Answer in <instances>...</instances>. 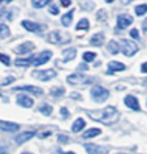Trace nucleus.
I'll return each instance as SVG.
<instances>
[{
    "instance_id": "nucleus-1",
    "label": "nucleus",
    "mask_w": 147,
    "mask_h": 154,
    "mask_svg": "<svg viewBox=\"0 0 147 154\" xmlns=\"http://www.w3.org/2000/svg\"><path fill=\"white\" fill-rule=\"evenodd\" d=\"M87 115L91 119H94V120L100 122V123L107 124V125L113 124V123L117 122V119H118L117 110H116L115 107H112V106H108V107H106V109H102V110L87 111Z\"/></svg>"
},
{
    "instance_id": "nucleus-2",
    "label": "nucleus",
    "mask_w": 147,
    "mask_h": 154,
    "mask_svg": "<svg viewBox=\"0 0 147 154\" xmlns=\"http://www.w3.org/2000/svg\"><path fill=\"white\" fill-rule=\"evenodd\" d=\"M68 82L73 84V85H82V84L94 82V79H92V77L83 76L82 73H74V75H70L68 77Z\"/></svg>"
},
{
    "instance_id": "nucleus-3",
    "label": "nucleus",
    "mask_w": 147,
    "mask_h": 154,
    "mask_svg": "<svg viewBox=\"0 0 147 154\" xmlns=\"http://www.w3.org/2000/svg\"><path fill=\"white\" fill-rule=\"evenodd\" d=\"M108 95H110L108 90L102 86H94L91 89V97L94 98L96 102H103L104 99L108 98Z\"/></svg>"
},
{
    "instance_id": "nucleus-4",
    "label": "nucleus",
    "mask_w": 147,
    "mask_h": 154,
    "mask_svg": "<svg viewBox=\"0 0 147 154\" xmlns=\"http://www.w3.org/2000/svg\"><path fill=\"white\" fill-rule=\"evenodd\" d=\"M137 51H138V46L133 41H128V39L122 41V54L125 56H133Z\"/></svg>"
},
{
    "instance_id": "nucleus-5",
    "label": "nucleus",
    "mask_w": 147,
    "mask_h": 154,
    "mask_svg": "<svg viewBox=\"0 0 147 154\" xmlns=\"http://www.w3.org/2000/svg\"><path fill=\"white\" fill-rule=\"evenodd\" d=\"M33 76L37 77V79L42 80V81H50L53 77H56V72L52 71V69H46V71H34Z\"/></svg>"
},
{
    "instance_id": "nucleus-6",
    "label": "nucleus",
    "mask_w": 147,
    "mask_h": 154,
    "mask_svg": "<svg viewBox=\"0 0 147 154\" xmlns=\"http://www.w3.org/2000/svg\"><path fill=\"white\" fill-rule=\"evenodd\" d=\"M131 22H133V17L129 16V14H120L117 17V30H122L128 28L129 25H131Z\"/></svg>"
},
{
    "instance_id": "nucleus-7",
    "label": "nucleus",
    "mask_w": 147,
    "mask_h": 154,
    "mask_svg": "<svg viewBox=\"0 0 147 154\" xmlns=\"http://www.w3.org/2000/svg\"><path fill=\"white\" fill-rule=\"evenodd\" d=\"M85 149L88 154H108V149L96 144H86Z\"/></svg>"
},
{
    "instance_id": "nucleus-8",
    "label": "nucleus",
    "mask_w": 147,
    "mask_h": 154,
    "mask_svg": "<svg viewBox=\"0 0 147 154\" xmlns=\"http://www.w3.org/2000/svg\"><path fill=\"white\" fill-rule=\"evenodd\" d=\"M22 26L29 30V32H33V33H40L43 32V29L46 28V26L40 25V24H37V22H32V21H22Z\"/></svg>"
},
{
    "instance_id": "nucleus-9",
    "label": "nucleus",
    "mask_w": 147,
    "mask_h": 154,
    "mask_svg": "<svg viewBox=\"0 0 147 154\" xmlns=\"http://www.w3.org/2000/svg\"><path fill=\"white\" fill-rule=\"evenodd\" d=\"M52 57V52L51 51H42V54L38 57H35V60H34V65L35 67H39V65H42V64H46L47 61L50 60Z\"/></svg>"
},
{
    "instance_id": "nucleus-10",
    "label": "nucleus",
    "mask_w": 147,
    "mask_h": 154,
    "mask_svg": "<svg viewBox=\"0 0 147 154\" xmlns=\"http://www.w3.org/2000/svg\"><path fill=\"white\" fill-rule=\"evenodd\" d=\"M18 129H20V125L16 124V123L0 120V131H4V132H17Z\"/></svg>"
},
{
    "instance_id": "nucleus-11",
    "label": "nucleus",
    "mask_w": 147,
    "mask_h": 154,
    "mask_svg": "<svg viewBox=\"0 0 147 154\" xmlns=\"http://www.w3.org/2000/svg\"><path fill=\"white\" fill-rule=\"evenodd\" d=\"M125 69V65L120 61H110L108 63V75H112L115 72H118V71H124Z\"/></svg>"
},
{
    "instance_id": "nucleus-12",
    "label": "nucleus",
    "mask_w": 147,
    "mask_h": 154,
    "mask_svg": "<svg viewBox=\"0 0 147 154\" xmlns=\"http://www.w3.org/2000/svg\"><path fill=\"white\" fill-rule=\"evenodd\" d=\"M33 48H34V45L32 43V42H25V43H22V45L18 46V47L14 48V52H16V54H21V55H24V54L30 52Z\"/></svg>"
},
{
    "instance_id": "nucleus-13",
    "label": "nucleus",
    "mask_w": 147,
    "mask_h": 154,
    "mask_svg": "<svg viewBox=\"0 0 147 154\" xmlns=\"http://www.w3.org/2000/svg\"><path fill=\"white\" fill-rule=\"evenodd\" d=\"M17 103L20 106H22V107H32L34 105L33 99L30 97H28V95H25V94L18 95V97H17Z\"/></svg>"
},
{
    "instance_id": "nucleus-14",
    "label": "nucleus",
    "mask_w": 147,
    "mask_h": 154,
    "mask_svg": "<svg viewBox=\"0 0 147 154\" xmlns=\"http://www.w3.org/2000/svg\"><path fill=\"white\" fill-rule=\"evenodd\" d=\"M34 134H35V133H34V132H30V131L22 132V133H20V134H17V136H16V142H17V144H24V142L29 141L30 138L34 136Z\"/></svg>"
},
{
    "instance_id": "nucleus-15",
    "label": "nucleus",
    "mask_w": 147,
    "mask_h": 154,
    "mask_svg": "<svg viewBox=\"0 0 147 154\" xmlns=\"http://www.w3.org/2000/svg\"><path fill=\"white\" fill-rule=\"evenodd\" d=\"M47 41L50 42V43H55V45H59V43H61V42H64L60 32H52V33H50L48 37H47Z\"/></svg>"
},
{
    "instance_id": "nucleus-16",
    "label": "nucleus",
    "mask_w": 147,
    "mask_h": 154,
    "mask_svg": "<svg viewBox=\"0 0 147 154\" xmlns=\"http://www.w3.org/2000/svg\"><path fill=\"white\" fill-rule=\"evenodd\" d=\"M14 90L30 91V93H33V94H35V95L43 94V90H42L40 88H37V86H17V88H14Z\"/></svg>"
},
{
    "instance_id": "nucleus-17",
    "label": "nucleus",
    "mask_w": 147,
    "mask_h": 154,
    "mask_svg": "<svg viewBox=\"0 0 147 154\" xmlns=\"http://www.w3.org/2000/svg\"><path fill=\"white\" fill-rule=\"evenodd\" d=\"M125 105L128 107H130V109L133 110H139V103H138V99L133 97V95H128V97L125 98Z\"/></svg>"
},
{
    "instance_id": "nucleus-18",
    "label": "nucleus",
    "mask_w": 147,
    "mask_h": 154,
    "mask_svg": "<svg viewBox=\"0 0 147 154\" xmlns=\"http://www.w3.org/2000/svg\"><path fill=\"white\" fill-rule=\"evenodd\" d=\"M34 60H35L34 56L29 57V59H16L14 60V64H16L17 67H29V65L34 64Z\"/></svg>"
},
{
    "instance_id": "nucleus-19",
    "label": "nucleus",
    "mask_w": 147,
    "mask_h": 154,
    "mask_svg": "<svg viewBox=\"0 0 147 154\" xmlns=\"http://www.w3.org/2000/svg\"><path fill=\"white\" fill-rule=\"evenodd\" d=\"M76 55H77V52H76L74 48H67V50H64V51H63V59H64V61H69V60L74 59Z\"/></svg>"
},
{
    "instance_id": "nucleus-20",
    "label": "nucleus",
    "mask_w": 147,
    "mask_h": 154,
    "mask_svg": "<svg viewBox=\"0 0 147 154\" xmlns=\"http://www.w3.org/2000/svg\"><path fill=\"white\" fill-rule=\"evenodd\" d=\"M103 41H104V34L103 33H98V34H95V35H92L91 45L92 46H102Z\"/></svg>"
},
{
    "instance_id": "nucleus-21",
    "label": "nucleus",
    "mask_w": 147,
    "mask_h": 154,
    "mask_svg": "<svg viewBox=\"0 0 147 154\" xmlns=\"http://www.w3.org/2000/svg\"><path fill=\"white\" fill-rule=\"evenodd\" d=\"M86 125V123H85L83 119H77V120L74 122V124L72 125V131L73 132H80V131H82L83 129V127Z\"/></svg>"
},
{
    "instance_id": "nucleus-22",
    "label": "nucleus",
    "mask_w": 147,
    "mask_h": 154,
    "mask_svg": "<svg viewBox=\"0 0 147 154\" xmlns=\"http://www.w3.org/2000/svg\"><path fill=\"white\" fill-rule=\"evenodd\" d=\"M100 131L99 128H91V129H88L86 131V132L83 133V138H92V137H96L98 134H100Z\"/></svg>"
},
{
    "instance_id": "nucleus-23",
    "label": "nucleus",
    "mask_w": 147,
    "mask_h": 154,
    "mask_svg": "<svg viewBox=\"0 0 147 154\" xmlns=\"http://www.w3.org/2000/svg\"><path fill=\"white\" fill-rule=\"evenodd\" d=\"M10 35V30L7 25L4 24H0V39H5Z\"/></svg>"
},
{
    "instance_id": "nucleus-24",
    "label": "nucleus",
    "mask_w": 147,
    "mask_h": 154,
    "mask_svg": "<svg viewBox=\"0 0 147 154\" xmlns=\"http://www.w3.org/2000/svg\"><path fill=\"white\" fill-rule=\"evenodd\" d=\"M73 14H74V12L70 11L69 13H67V14H64V16H63V18H61V22H63L64 26H69V25H70L72 18H73Z\"/></svg>"
},
{
    "instance_id": "nucleus-25",
    "label": "nucleus",
    "mask_w": 147,
    "mask_h": 154,
    "mask_svg": "<svg viewBox=\"0 0 147 154\" xmlns=\"http://www.w3.org/2000/svg\"><path fill=\"white\" fill-rule=\"evenodd\" d=\"M108 51L111 54H117L120 51V45L115 41H111L110 43H108Z\"/></svg>"
},
{
    "instance_id": "nucleus-26",
    "label": "nucleus",
    "mask_w": 147,
    "mask_h": 154,
    "mask_svg": "<svg viewBox=\"0 0 147 154\" xmlns=\"http://www.w3.org/2000/svg\"><path fill=\"white\" fill-rule=\"evenodd\" d=\"M39 111L43 115H46V116H48V115H51L52 114V107L50 106V105H47V103H44V105H42L40 107H39Z\"/></svg>"
},
{
    "instance_id": "nucleus-27",
    "label": "nucleus",
    "mask_w": 147,
    "mask_h": 154,
    "mask_svg": "<svg viewBox=\"0 0 147 154\" xmlns=\"http://www.w3.org/2000/svg\"><path fill=\"white\" fill-rule=\"evenodd\" d=\"M50 2H51V0H33V7L34 8H43Z\"/></svg>"
},
{
    "instance_id": "nucleus-28",
    "label": "nucleus",
    "mask_w": 147,
    "mask_h": 154,
    "mask_svg": "<svg viewBox=\"0 0 147 154\" xmlns=\"http://www.w3.org/2000/svg\"><path fill=\"white\" fill-rule=\"evenodd\" d=\"M134 11H135V14H137V16H142V14H145V13L147 12V4L137 5Z\"/></svg>"
},
{
    "instance_id": "nucleus-29",
    "label": "nucleus",
    "mask_w": 147,
    "mask_h": 154,
    "mask_svg": "<svg viewBox=\"0 0 147 154\" xmlns=\"http://www.w3.org/2000/svg\"><path fill=\"white\" fill-rule=\"evenodd\" d=\"M77 30H87L88 29V20L87 18H83V20H81L80 22H78V25H77V28H76Z\"/></svg>"
},
{
    "instance_id": "nucleus-30",
    "label": "nucleus",
    "mask_w": 147,
    "mask_h": 154,
    "mask_svg": "<svg viewBox=\"0 0 147 154\" xmlns=\"http://www.w3.org/2000/svg\"><path fill=\"white\" fill-rule=\"evenodd\" d=\"M64 88H52L51 89V95L53 97H60V95L64 94Z\"/></svg>"
},
{
    "instance_id": "nucleus-31",
    "label": "nucleus",
    "mask_w": 147,
    "mask_h": 154,
    "mask_svg": "<svg viewBox=\"0 0 147 154\" xmlns=\"http://www.w3.org/2000/svg\"><path fill=\"white\" fill-rule=\"evenodd\" d=\"M95 56H96V55H95L94 52H85V54H83V60L88 63V61H92V60H94Z\"/></svg>"
},
{
    "instance_id": "nucleus-32",
    "label": "nucleus",
    "mask_w": 147,
    "mask_h": 154,
    "mask_svg": "<svg viewBox=\"0 0 147 154\" xmlns=\"http://www.w3.org/2000/svg\"><path fill=\"white\" fill-rule=\"evenodd\" d=\"M0 61H2L3 64H5V65H9V64H10V59H9V56L4 55V54H0Z\"/></svg>"
},
{
    "instance_id": "nucleus-33",
    "label": "nucleus",
    "mask_w": 147,
    "mask_h": 154,
    "mask_svg": "<svg viewBox=\"0 0 147 154\" xmlns=\"http://www.w3.org/2000/svg\"><path fill=\"white\" fill-rule=\"evenodd\" d=\"M14 81V77H12V76H9V77H7V79L4 80V81L2 82V85L3 86H5V85H9L10 82H13Z\"/></svg>"
},
{
    "instance_id": "nucleus-34",
    "label": "nucleus",
    "mask_w": 147,
    "mask_h": 154,
    "mask_svg": "<svg viewBox=\"0 0 147 154\" xmlns=\"http://www.w3.org/2000/svg\"><path fill=\"white\" fill-rule=\"evenodd\" d=\"M57 140H59L60 144H67V142H68V137H67V136H64V134H60Z\"/></svg>"
},
{
    "instance_id": "nucleus-35",
    "label": "nucleus",
    "mask_w": 147,
    "mask_h": 154,
    "mask_svg": "<svg viewBox=\"0 0 147 154\" xmlns=\"http://www.w3.org/2000/svg\"><path fill=\"white\" fill-rule=\"evenodd\" d=\"M130 35L135 38V39H138L139 38V33H138V30L137 29H133V30H130Z\"/></svg>"
},
{
    "instance_id": "nucleus-36",
    "label": "nucleus",
    "mask_w": 147,
    "mask_h": 154,
    "mask_svg": "<svg viewBox=\"0 0 147 154\" xmlns=\"http://www.w3.org/2000/svg\"><path fill=\"white\" fill-rule=\"evenodd\" d=\"M50 13H52V14H57V13H59L57 7L56 5H51V8H50Z\"/></svg>"
},
{
    "instance_id": "nucleus-37",
    "label": "nucleus",
    "mask_w": 147,
    "mask_h": 154,
    "mask_svg": "<svg viewBox=\"0 0 147 154\" xmlns=\"http://www.w3.org/2000/svg\"><path fill=\"white\" fill-rule=\"evenodd\" d=\"M60 3H61V5L63 7H69L70 5V0H60Z\"/></svg>"
},
{
    "instance_id": "nucleus-38",
    "label": "nucleus",
    "mask_w": 147,
    "mask_h": 154,
    "mask_svg": "<svg viewBox=\"0 0 147 154\" xmlns=\"http://www.w3.org/2000/svg\"><path fill=\"white\" fill-rule=\"evenodd\" d=\"M60 112H61V115H63L64 118H68V116H69V112H68V110H67V109H61V110H60Z\"/></svg>"
},
{
    "instance_id": "nucleus-39",
    "label": "nucleus",
    "mask_w": 147,
    "mask_h": 154,
    "mask_svg": "<svg viewBox=\"0 0 147 154\" xmlns=\"http://www.w3.org/2000/svg\"><path fill=\"white\" fill-rule=\"evenodd\" d=\"M0 154H8V150H7L5 146H2V145H0Z\"/></svg>"
},
{
    "instance_id": "nucleus-40",
    "label": "nucleus",
    "mask_w": 147,
    "mask_h": 154,
    "mask_svg": "<svg viewBox=\"0 0 147 154\" xmlns=\"http://www.w3.org/2000/svg\"><path fill=\"white\" fill-rule=\"evenodd\" d=\"M50 134H51V132H48V131H47V132H43V133H40V134H39V137H40V138H44V137H48Z\"/></svg>"
},
{
    "instance_id": "nucleus-41",
    "label": "nucleus",
    "mask_w": 147,
    "mask_h": 154,
    "mask_svg": "<svg viewBox=\"0 0 147 154\" xmlns=\"http://www.w3.org/2000/svg\"><path fill=\"white\" fill-rule=\"evenodd\" d=\"M78 69H80V71H82V69H83V71H86V69H87V65L86 64H80V67H78Z\"/></svg>"
},
{
    "instance_id": "nucleus-42",
    "label": "nucleus",
    "mask_w": 147,
    "mask_h": 154,
    "mask_svg": "<svg viewBox=\"0 0 147 154\" xmlns=\"http://www.w3.org/2000/svg\"><path fill=\"white\" fill-rule=\"evenodd\" d=\"M56 154H76V153H73V152H61V150H57Z\"/></svg>"
},
{
    "instance_id": "nucleus-43",
    "label": "nucleus",
    "mask_w": 147,
    "mask_h": 154,
    "mask_svg": "<svg viewBox=\"0 0 147 154\" xmlns=\"http://www.w3.org/2000/svg\"><path fill=\"white\" fill-rule=\"evenodd\" d=\"M10 2H13V0H0V5H3V4H8V3Z\"/></svg>"
},
{
    "instance_id": "nucleus-44",
    "label": "nucleus",
    "mask_w": 147,
    "mask_h": 154,
    "mask_svg": "<svg viewBox=\"0 0 147 154\" xmlns=\"http://www.w3.org/2000/svg\"><path fill=\"white\" fill-rule=\"evenodd\" d=\"M142 72H145V73H147V61L145 64H142Z\"/></svg>"
},
{
    "instance_id": "nucleus-45",
    "label": "nucleus",
    "mask_w": 147,
    "mask_h": 154,
    "mask_svg": "<svg viewBox=\"0 0 147 154\" xmlns=\"http://www.w3.org/2000/svg\"><path fill=\"white\" fill-rule=\"evenodd\" d=\"M142 26H143V30H145V33H146V32H147V20L143 22V25H142Z\"/></svg>"
},
{
    "instance_id": "nucleus-46",
    "label": "nucleus",
    "mask_w": 147,
    "mask_h": 154,
    "mask_svg": "<svg viewBox=\"0 0 147 154\" xmlns=\"http://www.w3.org/2000/svg\"><path fill=\"white\" fill-rule=\"evenodd\" d=\"M130 2H131V0H122V3H124V4H129Z\"/></svg>"
},
{
    "instance_id": "nucleus-47",
    "label": "nucleus",
    "mask_w": 147,
    "mask_h": 154,
    "mask_svg": "<svg viewBox=\"0 0 147 154\" xmlns=\"http://www.w3.org/2000/svg\"><path fill=\"white\" fill-rule=\"evenodd\" d=\"M106 2H107V3H112V2H113V0H106Z\"/></svg>"
},
{
    "instance_id": "nucleus-48",
    "label": "nucleus",
    "mask_w": 147,
    "mask_h": 154,
    "mask_svg": "<svg viewBox=\"0 0 147 154\" xmlns=\"http://www.w3.org/2000/svg\"><path fill=\"white\" fill-rule=\"evenodd\" d=\"M22 154H32V153H28V152H26V153H22Z\"/></svg>"
},
{
    "instance_id": "nucleus-49",
    "label": "nucleus",
    "mask_w": 147,
    "mask_h": 154,
    "mask_svg": "<svg viewBox=\"0 0 147 154\" xmlns=\"http://www.w3.org/2000/svg\"><path fill=\"white\" fill-rule=\"evenodd\" d=\"M118 154H124V153H118Z\"/></svg>"
}]
</instances>
